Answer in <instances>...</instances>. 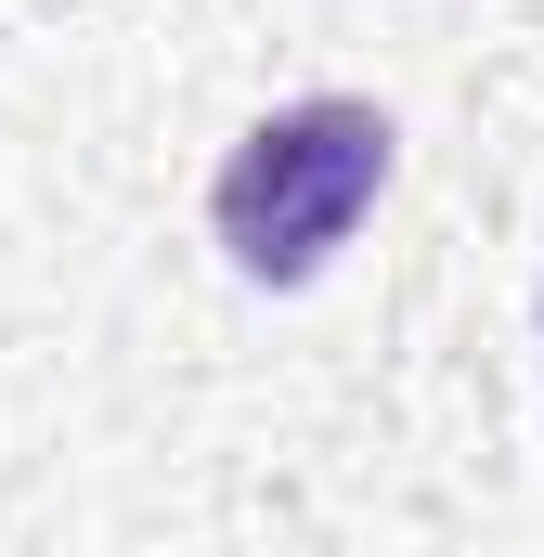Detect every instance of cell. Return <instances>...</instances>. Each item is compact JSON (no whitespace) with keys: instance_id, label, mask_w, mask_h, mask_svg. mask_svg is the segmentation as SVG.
<instances>
[{"instance_id":"cell-1","label":"cell","mask_w":544,"mask_h":557,"mask_svg":"<svg viewBox=\"0 0 544 557\" xmlns=\"http://www.w3.org/2000/svg\"><path fill=\"white\" fill-rule=\"evenodd\" d=\"M376 195H390V117L350 104V91H311V104H272L260 131L221 156L208 234H221V260L247 285H311L363 234Z\"/></svg>"}]
</instances>
